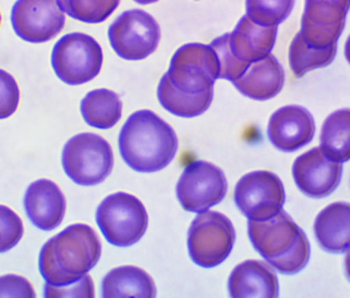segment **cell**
<instances>
[{
	"label": "cell",
	"mask_w": 350,
	"mask_h": 298,
	"mask_svg": "<svg viewBox=\"0 0 350 298\" xmlns=\"http://www.w3.org/2000/svg\"><path fill=\"white\" fill-rule=\"evenodd\" d=\"M102 245L92 227L71 225L42 247L38 269L49 285L63 286L80 280L100 260Z\"/></svg>",
	"instance_id": "obj_1"
},
{
	"label": "cell",
	"mask_w": 350,
	"mask_h": 298,
	"mask_svg": "<svg viewBox=\"0 0 350 298\" xmlns=\"http://www.w3.org/2000/svg\"><path fill=\"white\" fill-rule=\"evenodd\" d=\"M247 232L254 248L280 274H298L309 263V240L286 211L262 221L249 220Z\"/></svg>",
	"instance_id": "obj_3"
},
{
	"label": "cell",
	"mask_w": 350,
	"mask_h": 298,
	"mask_svg": "<svg viewBox=\"0 0 350 298\" xmlns=\"http://www.w3.org/2000/svg\"><path fill=\"white\" fill-rule=\"evenodd\" d=\"M25 211L33 226L53 231L64 220L66 200L60 188L49 179L29 184L24 198Z\"/></svg>",
	"instance_id": "obj_16"
},
{
	"label": "cell",
	"mask_w": 350,
	"mask_h": 298,
	"mask_svg": "<svg viewBox=\"0 0 350 298\" xmlns=\"http://www.w3.org/2000/svg\"><path fill=\"white\" fill-rule=\"evenodd\" d=\"M228 290L233 298H275L280 295V284L269 264L246 260L232 271Z\"/></svg>",
	"instance_id": "obj_18"
},
{
	"label": "cell",
	"mask_w": 350,
	"mask_h": 298,
	"mask_svg": "<svg viewBox=\"0 0 350 298\" xmlns=\"http://www.w3.org/2000/svg\"><path fill=\"white\" fill-rule=\"evenodd\" d=\"M103 64L100 43L91 36L72 32L62 37L52 52V66L59 80L76 86L94 80Z\"/></svg>",
	"instance_id": "obj_7"
},
{
	"label": "cell",
	"mask_w": 350,
	"mask_h": 298,
	"mask_svg": "<svg viewBox=\"0 0 350 298\" xmlns=\"http://www.w3.org/2000/svg\"><path fill=\"white\" fill-rule=\"evenodd\" d=\"M316 240L323 251L343 254L350 247V206L348 203L328 205L316 217Z\"/></svg>",
	"instance_id": "obj_20"
},
{
	"label": "cell",
	"mask_w": 350,
	"mask_h": 298,
	"mask_svg": "<svg viewBox=\"0 0 350 298\" xmlns=\"http://www.w3.org/2000/svg\"><path fill=\"white\" fill-rule=\"evenodd\" d=\"M0 232L3 236V251L4 253L18 246L24 236V223L16 212L0 205Z\"/></svg>",
	"instance_id": "obj_29"
},
{
	"label": "cell",
	"mask_w": 350,
	"mask_h": 298,
	"mask_svg": "<svg viewBox=\"0 0 350 298\" xmlns=\"http://www.w3.org/2000/svg\"><path fill=\"white\" fill-rule=\"evenodd\" d=\"M159 103L176 117L193 118L204 114L213 99V88L201 94H187L174 88L164 74L157 90Z\"/></svg>",
	"instance_id": "obj_23"
},
{
	"label": "cell",
	"mask_w": 350,
	"mask_h": 298,
	"mask_svg": "<svg viewBox=\"0 0 350 298\" xmlns=\"http://www.w3.org/2000/svg\"><path fill=\"white\" fill-rule=\"evenodd\" d=\"M154 282L146 271L137 266H120L105 275L102 296L116 297H156Z\"/></svg>",
	"instance_id": "obj_21"
},
{
	"label": "cell",
	"mask_w": 350,
	"mask_h": 298,
	"mask_svg": "<svg viewBox=\"0 0 350 298\" xmlns=\"http://www.w3.org/2000/svg\"><path fill=\"white\" fill-rule=\"evenodd\" d=\"M165 75L183 92L201 94L212 90L219 79V63L211 46L189 43L174 53Z\"/></svg>",
	"instance_id": "obj_8"
},
{
	"label": "cell",
	"mask_w": 350,
	"mask_h": 298,
	"mask_svg": "<svg viewBox=\"0 0 350 298\" xmlns=\"http://www.w3.org/2000/svg\"><path fill=\"white\" fill-rule=\"evenodd\" d=\"M15 34L29 43H44L65 26V14L57 0H18L12 10Z\"/></svg>",
	"instance_id": "obj_12"
},
{
	"label": "cell",
	"mask_w": 350,
	"mask_h": 298,
	"mask_svg": "<svg viewBox=\"0 0 350 298\" xmlns=\"http://www.w3.org/2000/svg\"><path fill=\"white\" fill-rule=\"evenodd\" d=\"M119 151L131 170L153 173L163 170L178 152L174 129L156 113H133L119 134Z\"/></svg>",
	"instance_id": "obj_2"
},
{
	"label": "cell",
	"mask_w": 350,
	"mask_h": 298,
	"mask_svg": "<svg viewBox=\"0 0 350 298\" xmlns=\"http://www.w3.org/2000/svg\"><path fill=\"white\" fill-rule=\"evenodd\" d=\"M277 34V26H260L245 15L240 18L233 32L227 34L228 48L234 58L250 65L271 54Z\"/></svg>",
	"instance_id": "obj_17"
},
{
	"label": "cell",
	"mask_w": 350,
	"mask_h": 298,
	"mask_svg": "<svg viewBox=\"0 0 350 298\" xmlns=\"http://www.w3.org/2000/svg\"><path fill=\"white\" fill-rule=\"evenodd\" d=\"M62 12L86 24H100L117 10L120 0H57Z\"/></svg>",
	"instance_id": "obj_26"
},
{
	"label": "cell",
	"mask_w": 350,
	"mask_h": 298,
	"mask_svg": "<svg viewBox=\"0 0 350 298\" xmlns=\"http://www.w3.org/2000/svg\"><path fill=\"white\" fill-rule=\"evenodd\" d=\"M216 53L219 63V79H226L233 82L244 74L249 65L241 63L234 58L233 54L228 48L227 34L216 38L210 45Z\"/></svg>",
	"instance_id": "obj_28"
},
{
	"label": "cell",
	"mask_w": 350,
	"mask_h": 298,
	"mask_svg": "<svg viewBox=\"0 0 350 298\" xmlns=\"http://www.w3.org/2000/svg\"><path fill=\"white\" fill-rule=\"evenodd\" d=\"M322 152L334 162H348L350 158V112L348 108L334 112L322 127Z\"/></svg>",
	"instance_id": "obj_24"
},
{
	"label": "cell",
	"mask_w": 350,
	"mask_h": 298,
	"mask_svg": "<svg viewBox=\"0 0 350 298\" xmlns=\"http://www.w3.org/2000/svg\"><path fill=\"white\" fill-rule=\"evenodd\" d=\"M0 253H4V251H3V236H1V232H0Z\"/></svg>",
	"instance_id": "obj_34"
},
{
	"label": "cell",
	"mask_w": 350,
	"mask_h": 298,
	"mask_svg": "<svg viewBox=\"0 0 350 298\" xmlns=\"http://www.w3.org/2000/svg\"><path fill=\"white\" fill-rule=\"evenodd\" d=\"M137 4L141 5H147V4H153V3H157L158 0H134Z\"/></svg>",
	"instance_id": "obj_33"
},
{
	"label": "cell",
	"mask_w": 350,
	"mask_h": 298,
	"mask_svg": "<svg viewBox=\"0 0 350 298\" xmlns=\"http://www.w3.org/2000/svg\"><path fill=\"white\" fill-rule=\"evenodd\" d=\"M65 175L82 187H94L105 182L114 166L109 142L100 135L82 133L65 144L62 153Z\"/></svg>",
	"instance_id": "obj_4"
},
{
	"label": "cell",
	"mask_w": 350,
	"mask_h": 298,
	"mask_svg": "<svg viewBox=\"0 0 350 298\" xmlns=\"http://www.w3.org/2000/svg\"><path fill=\"white\" fill-rule=\"evenodd\" d=\"M108 37L114 52L125 60H142L157 49L161 29L157 21L144 10L123 12L111 25Z\"/></svg>",
	"instance_id": "obj_9"
},
{
	"label": "cell",
	"mask_w": 350,
	"mask_h": 298,
	"mask_svg": "<svg viewBox=\"0 0 350 298\" xmlns=\"http://www.w3.org/2000/svg\"><path fill=\"white\" fill-rule=\"evenodd\" d=\"M0 23H1V14H0Z\"/></svg>",
	"instance_id": "obj_35"
},
{
	"label": "cell",
	"mask_w": 350,
	"mask_h": 298,
	"mask_svg": "<svg viewBox=\"0 0 350 298\" xmlns=\"http://www.w3.org/2000/svg\"><path fill=\"white\" fill-rule=\"evenodd\" d=\"M234 243L235 228L221 212H200L189 228V254L193 263L204 269L221 265L233 251Z\"/></svg>",
	"instance_id": "obj_6"
},
{
	"label": "cell",
	"mask_w": 350,
	"mask_h": 298,
	"mask_svg": "<svg viewBox=\"0 0 350 298\" xmlns=\"http://www.w3.org/2000/svg\"><path fill=\"white\" fill-rule=\"evenodd\" d=\"M284 69L275 55L254 62L244 71V74L234 80L239 92L256 101H267L280 94L284 86Z\"/></svg>",
	"instance_id": "obj_19"
},
{
	"label": "cell",
	"mask_w": 350,
	"mask_h": 298,
	"mask_svg": "<svg viewBox=\"0 0 350 298\" xmlns=\"http://www.w3.org/2000/svg\"><path fill=\"white\" fill-rule=\"evenodd\" d=\"M343 166L327 158L320 147L299 156L293 164L294 182L301 193L314 199L327 198L338 188Z\"/></svg>",
	"instance_id": "obj_14"
},
{
	"label": "cell",
	"mask_w": 350,
	"mask_h": 298,
	"mask_svg": "<svg viewBox=\"0 0 350 298\" xmlns=\"http://www.w3.org/2000/svg\"><path fill=\"white\" fill-rule=\"evenodd\" d=\"M348 12L349 0H305L300 31L304 41L316 49L337 45Z\"/></svg>",
	"instance_id": "obj_13"
},
{
	"label": "cell",
	"mask_w": 350,
	"mask_h": 298,
	"mask_svg": "<svg viewBox=\"0 0 350 298\" xmlns=\"http://www.w3.org/2000/svg\"><path fill=\"white\" fill-rule=\"evenodd\" d=\"M20 88L18 82L5 71L0 69V119L12 116L18 110Z\"/></svg>",
	"instance_id": "obj_30"
},
{
	"label": "cell",
	"mask_w": 350,
	"mask_h": 298,
	"mask_svg": "<svg viewBox=\"0 0 350 298\" xmlns=\"http://www.w3.org/2000/svg\"><path fill=\"white\" fill-rule=\"evenodd\" d=\"M228 183L219 167L206 161L187 164L176 184V198L184 210L204 212L226 198Z\"/></svg>",
	"instance_id": "obj_11"
},
{
	"label": "cell",
	"mask_w": 350,
	"mask_h": 298,
	"mask_svg": "<svg viewBox=\"0 0 350 298\" xmlns=\"http://www.w3.org/2000/svg\"><path fill=\"white\" fill-rule=\"evenodd\" d=\"M96 223L111 246L126 248L146 234L148 215L144 204L131 194H111L96 211Z\"/></svg>",
	"instance_id": "obj_5"
},
{
	"label": "cell",
	"mask_w": 350,
	"mask_h": 298,
	"mask_svg": "<svg viewBox=\"0 0 350 298\" xmlns=\"http://www.w3.org/2000/svg\"><path fill=\"white\" fill-rule=\"evenodd\" d=\"M81 114L85 122L97 129H111L120 121L123 114L122 99L107 88L94 90L82 99Z\"/></svg>",
	"instance_id": "obj_22"
},
{
	"label": "cell",
	"mask_w": 350,
	"mask_h": 298,
	"mask_svg": "<svg viewBox=\"0 0 350 298\" xmlns=\"http://www.w3.org/2000/svg\"><path fill=\"white\" fill-rule=\"evenodd\" d=\"M337 54V45L329 47L316 49L310 47L304 41L303 36L299 32L294 37L291 48H289V64L293 74L297 77H301L306 73L315 71L319 68H325L331 64Z\"/></svg>",
	"instance_id": "obj_25"
},
{
	"label": "cell",
	"mask_w": 350,
	"mask_h": 298,
	"mask_svg": "<svg viewBox=\"0 0 350 298\" xmlns=\"http://www.w3.org/2000/svg\"><path fill=\"white\" fill-rule=\"evenodd\" d=\"M295 0H246V16L260 26H278L291 15Z\"/></svg>",
	"instance_id": "obj_27"
},
{
	"label": "cell",
	"mask_w": 350,
	"mask_h": 298,
	"mask_svg": "<svg viewBox=\"0 0 350 298\" xmlns=\"http://www.w3.org/2000/svg\"><path fill=\"white\" fill-rule=\"evenodd\" d=\"M44 297H94V281L88 275H85L80 280L63 286L46 284Z\"/></svg>",
	"instance_id": "obj_31"
},
{
	"label": "cell",
	"mask_w": 350,
	"mask_h": 298,
	"mask_svg": "<svg viewBox=\"0 0 350 298\" xmlns=\"http://www.w3.org/2000/svg\"><path fill=\"white\" fill-rule=\"evenodd\" d=\"M0 297H36L35 290L29 280L18 275L0 277Z\"/></svg>",
	"instance_id": "obj_32"
},
{
	"label": "cell",
	"mask_w": 350,
	"mask_h": 298,
	"mask_svg": "<svg viewBox=\"0 0 350 298\" xmlns=\"http://www.w3.org/2000/svg\"><path fill=\"white\" fill-rule=\"evenodd\" d=\"M312 114L301 105H286L269 119L267 134L272 145L280 151H298L315 136Z\"/></svg>",
	"instance_id": "obj_15"
},
{
	"label": "cell",
	"mask_w": 350,
	"mask_h": 298,
	"mask_svg": "<svg viewBox=\"0 0 350 298\" xmlns=\"http://www.w3.org/2000/svg\"><path fill=\"white\" fill-rule=\"evenodd\" d=\"M234 201L247 220L262 221L282 210L286 203V190L278 175L269 171H256L238 182Z\"/></svg>",
	"instance_id": "obj_10"
}]
</instances>
